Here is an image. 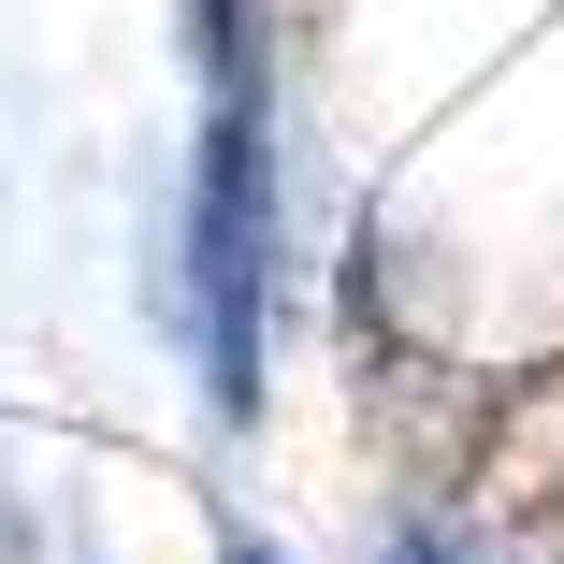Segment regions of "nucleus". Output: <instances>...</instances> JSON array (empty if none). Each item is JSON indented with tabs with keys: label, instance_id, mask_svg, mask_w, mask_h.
I'll list each match as a JSON object with an SVG mask.
<instances>
[{
	"label": "nucleus",
	"instance_id": "obj_1",
	"mask_svg": "<svg viewBox=\"0 0 564 564\" xmlns=\"http://www.w3.org/2000/svg\"><path fill=\"white\" fill-rule=\"evenodd\" d=\"M377 564H492V550H478L464 521H434V507H405V521L377 535Z\"/></svg>",
	"mask_w": 564,
	"mask_h": 564
},
{
	"label": "nucleus",
	"instance_id": "obj_2",
	"mask_svg": "<svg viewBox=\"0 0 564 564\" xmlns=\"http://www.w3.org/2000/svg\"><path fill=\"white\" fill-rule=\"evenodd\" d=\"M217 564H290V550H261V535H217Z\"/></svg>",
	"mask_w": 564,
	"mask_h": 564
}]
</instances>
